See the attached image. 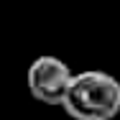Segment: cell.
I'll return each mask as SVG.
<instances>
[{
	"label": "cell",
	"instance_id": "1",
	"mask_svg": "<svg viewBox=\"0 0 120 120\" xmlns=\"http://www.w3.org/2000/svg\"><path fill=\"white\" fill-rule=\"evenodd\" d=\"M61 107L72 120H112L120 115V82L100 69L72 74Z\"/></svg>",
	"mask_w": 120,
	"mask_h": 120
},
{
	"label": "cell",
	"instance_id": "2",
	"mask_svg": "<svg viewBox=\"0 0 120 120\" xmlns=\"http://www.w3.org/2000/svg\"><path fill=\"white\" fill-rule=\"evenodd\" d=\"M72 82V69L67 61H61L59 56H36L26 72V87L33 100H38L41 105H56L61 107V100L69 90Z\"/></svg>",
	"mask_w": 120,
	"mask_h": 120
}]
</instances>
